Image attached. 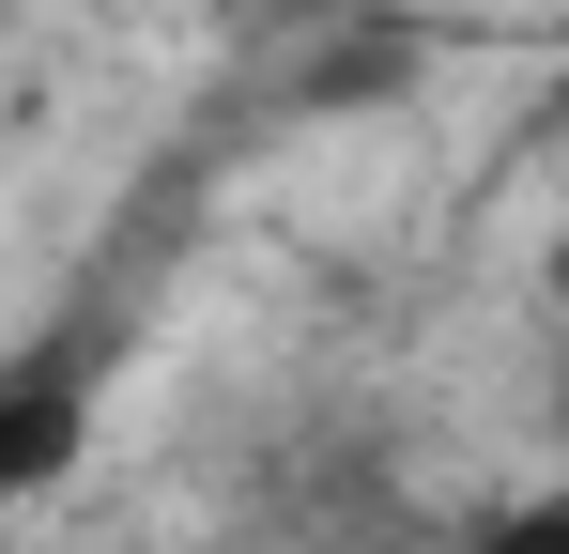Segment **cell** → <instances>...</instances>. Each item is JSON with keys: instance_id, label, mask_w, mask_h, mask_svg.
<instances>
[{"instance_id": "obj_1", "label": "cell", "mask_w": 569, "mask_h": 554, "mask_svg": "<svg viewBox=\"0 0 569 554\" xmlns=\"http://www.w3.org/2000/svg\"><path fill=\"white\" fill-rule=\"evenodd\" d=\"M78 447H93V369H78V355H16V369H0V508L62 493Z\"/></svg>"}, {"instance_id": "obj_2", "label": "cell", "mask_w": 569, "mask_h": 554, "mask_svg": "<svg viewBox=\"0 0 569 554\" xmlns=\"http://www.w3.org/2000/svg\"><path fill=\"white\" fill-rule=\"evenodd\" d=\"M462 554H569V493H555V477H523V493H508Z\"/></svg>"}, {"instance_id": "obj_3", "label": "cell", "mask_w": 569, "mask_h": 554, "mask_svg": "<svg viewBox=\"0 0 569 554\" xmlns=\"http://www.w3.org/2000/svg\"><path fill=\"white\" fill-rule=\"evenodd\" d=\"M0 524H16V508H0Z\"/></svg>"}]
</instances>
